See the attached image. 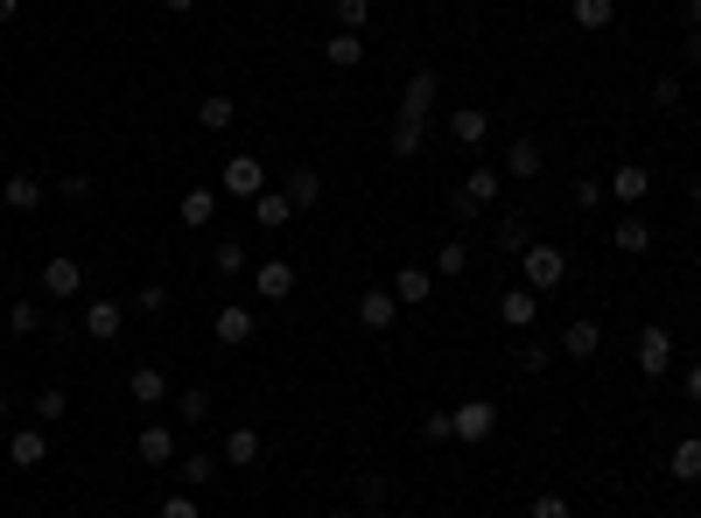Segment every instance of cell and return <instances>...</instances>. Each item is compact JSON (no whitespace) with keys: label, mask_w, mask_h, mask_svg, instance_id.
<instances>
[{"label":"cell","mask_w":701,"mask_h":518,"mask_svg":"<svg viewBox=\"0 0 701 518\" xmlns=\"http://www.w3.org/2000/svg\"><path fill=\"white\" fill-rule=\"evenodd\" d=\"M561 280H568V253H561V245H547V239H534L519 253V287L547 295V287H561Z\"/></svg>","instance_id":"cell-1"},{"label":"cell","mask_w":701,"mask_h":518,"mask_svg":"<svg viewBox=\"0 0 701 518\" xmlns=\"http://www.w3.org/2000/svg\"><path fill=\"white\" fill-rule=\"evenodd\" d=\"M260 189H267V168H260L253 155H232V162H224V176H218V197H239V203H253Z\"/></svg>","instance_id":"cell-2"},{"label":"cell","mask_w":701,"mask_h":518,"mask_svg":"<svg viewBox=\"0 0 701 518\" xmlns=\"http://www.w3.org/2000/svg\"><path fill=\"white\" fill-rule=\"evenodd\" d=\"M638 372H646V378L673 372V330H667V322H646V330H638Z\"/></svg>","instance_id":"cell-3"},{"label":"cell","mask_w":701,"mask_h":518,"mask_svg":"<svg viewBox=\"0 0 701 518\" xmlns=\"http://www.w3.org/2000/svg\"><path fill=\"white\" fill-rule=\"evenodd\" d=\"M407 309L401 301H393V287H365V295H358V330H372V337H386L393 322H401Z\"/></svg>","instance_id":"cell-4"},{"label":"cell","mask_w":701,"mask_h":518,"mask_svg":"<svg viewBox=\"0 0 701 518\" xmlns=\"http://www.w3.org/2000/svg\"><path fill=\"white\" fill-rule=\"evenodd\" d=\"M449 428H457V441H491L499 434V407L491 399H463V407H449Z\"/></svg>","instance_id":"cell-5"},{"label":"cell","mask_w":701,"mask_h":518,"mask_svg":"<svg viewBox=\"0 0 701 518\" xmlns=\"http://www.w3.org/2000/svg\"><path fill=\"white\" fill-rule=\"evenodd\" d=\"M596 351H603V322H596V316H568V322H561V357L590 364Z\"/></svg>","instance_id":"cell-6"},{"label":"cell","mask_w":701,"mask_h":518,"mask_svg":"<svg viewBox=\"0 0 701 518\" xmlns=\"http://www.w3.org/2000/svg\"><path fill=\"white\" fill-rule=\"evenodd\" d=\"M253 330H260V316L239 309V301H218V309H211V337L232 343V351H239V343H253Z\"/></svg>","instance_id":"cell-7"},{"label":"cell","mask_w":701,"mask_h":518,"mask_svg":"<svg viewBox=\"0 0 701 518\" xmlns=\"http://www.w3.org/2000/svg\"><path fill=\"white\" fill-rule=\"evenodd\" d=\"M499 322H505L513 337H526V330L540 322V295H534V287H505V295H499Z\"/></svg>","instance_id":"cell-8"},{"label":"cell","mask_w":701,"mask_h":518,"mask_svg":"<svg viewBox=\"0 0 701 518\" xmlns=\"http://www.w3.org/2000/svg\"><path fill=\"white\" fill-rule=\"evenodd\" d=\"M134 455H141L147 470L176 463V428H162V420H141V428H134Z\"/></svg>","instance_id":"cell-9"},{"label":"cell","mask_w":701,"mask_h":518,"mask_svg":"<svg viewBox=\"0 0 701 518\" xmlns=\"http://www.w3.org/2000/svg\"><path fill=\"white\" fill-rule=\"evenodd\" d=\"M43 295H56V301H78L85 295V266L78 260H43Z\"/></svg>","instance_id":"cell-10"},{"label":"cell","mask_w":701,"mask_h":518,"mask_svg":"<svg viewBox=\"0 0 701 518\" xmlns=\"http://www.w3.org/2000/svg\"><path fill=\"white\" fill-rule=\"evenodd\" d=\"M435 99H442V78H435V70H414L407 91H401V120H428Z\"/></svg>","instance_id":"cell-11"},{"label":"cell","mask_w":701,"mask_h":518,"mask_svg":"<svg viewBox=\"0 0 701 518\" xmlns=\"http://www.w3.org/2000/svg\"><path fill=\"white\" fill-rule=\"evenodd\" d=\"M499 168H470V176L457 183V210H491V203H499Z\"/></svg>","instance_id":"cell-12"},{"label":"cell","mask_w":701,"mask_h":518,"mask_svg":"<svg viewBox=\"0 0 701 518\" xmlns=\"http://www.w3.org/2000/svg\"><path fill=\"white\" fill-rule=\"evenodd\" d=\"M85 337H99V343H112V337H120L127 330V309H120V301H112V295H99V301H85Z\"/></svg>","instance_id":"cell-13"},{"label":"cell","mask_w":701,"mask_h":518,"mask_svg":"<svg viewBox=\"0 0 701 518\" xmlns=\"http://www.w3.org/2000/svg\"><path fill=\"white\" fill-rule=\"evenodd\" d=\"M127 399H134V407H162V399H168V372H162V364H134V372H127Z\"/></svg>","instance_id":"cell-14"},{"label":"cell","mask_w":701,"mask_h":518,"mask_svg":"<svg viewBox=\"0 0 701 518\" xmlns=\"http://www.w3.org/2000/svg\"><path fill=\"white\" fill-rule=\"evenodd\" d=\"M8 463H14V470H43V463H50V434H43V428H14V434H8Z\"/></svg>","instance_id":"cell-15"},{"label":"cell","mask_w":701,"mask_h":518,"mask_svg":"<svg viewBox=\"0 0 701 518\" xmlns=\"http://www.w3.org/2000/svg\"><path fill=\"white\" fill-rule=\"evenodd\" d=\"M253 287H260V301H288L295 295V260H260Z\"/></svg>","instance_id":"cell-16"},{"label":"cell","mask_w":701,"mask_h":518,"mask_svg":"<svg viewBox=\"0 0 701 518\" xmlns=\"http://www.w3.org/2000/svg\"><path fill=\"white\" fill-rule=\"evenodd\" d=\"M260 455H267V434L260 428H224V463L232 470H253Z\"/></svg>","instance_id":"cell-17"},{"label":"cell","mask_w":701,"mask_h":518,"mask_svg":"<svg viewBox=\"0 0 701 518\" xmlns=\"http://www.w3.org/2000/svg\"><path fill=\"white\" fill-rule=\"evenodd\" d=\"M428 295H435V266H401V274H393V301H401V309H421Z\"/></svg>","instance_id":"cell-18"},{"label":"cell","mask_w":701,"mask_h":518,"mask_svg":"<svg viewBox=\"0 0 701 518\" xmlns=\"http://www.w3.org/2000/svg\"><path fill=\"white\" fill-rule=\"evenodd\" d=\"M484 133H491L484 106H457V112H449V141H457V147H484Z\"/></svg>","instance_id":"cell-19"},{"label":"cell","mask_w":701,"mask_h":518,"mask_svg":"<svg viewBox=\"0 0 701 518\" xmlns=\"http://www.w3.org/2000/svg\"><path fill=\"white\" fill-rule=\"evenodd\" d=\"M611 197H617V203H646V197H653V168L624 162L617 176H611Z\"/></svg>","instance_id":"cell-20"},{"label":"cell","mask_w":701,"mask_h":518,"mask_svg":"<svg viewBox=\"0 0 701 518\" xmlns=\"http://www.w3.org/2000/svg\"><path fill=\"white\" fill-rule=\"evenodd\" d=\"M324 64H330V70H358V64H365V35L337 29L330 43H324Z\"/></svg>","instance_id":"cell-21"},{"label":"cell","mask_w":701,"mask_h":518,"mask_svg":"<svg viewBox=\"0 0 701 518\" xmlns=\"http://www.w3.org/2000/svg\"><path fill=\"white\" fill-rule=\"evenodd\" d=\"M540 162H547V147H540V141H513V147H505V176H513V183H534V176H540Z\"/></svg>","instance_id":"cell-22"},{"label":"cell","mask_w":701,"mask_h":518,"mask_svg":"<svg viewBox=\"0 0 701 518\" xmlns=\"http://www.w3.org/2000/svg\"><path fill=\"white\" fill-rule=\"evenodd\" d=\"M0 203H8V210H43V183H35L29 168H14V176L0 183Z\"/></svg>","instance_id":"cell-23"},{"label":"cell","mask_w":701,"mask_h":518,"mask_svg":"<svg viewBox=\"0 0 701 518\" xmlns=\"http://www.w3.org/2000/svg\"><path fill=\"white\" fill-rule=\"evenodd\" d=\"M667 470H673V484H701V434H680L673 441Z\"/></svg>","instance_id":"cell-24"},{"label":"cell","mask_w":701,"mask_h":518,"mask_svg":"<svg viewBox=\"0 0 701 518\" xmlns=\"http://www.w3.org/2000/svg\"><path fill=\"white\" fill-rule=\"evenodd\" d=\"M491 239H499V253H526V245H534V218H526V210H505Z\"/></svg>","instance_id":"cell-25"},{"label":"cell","mask_w":701,"mask_h":518,"mask_svg":"<svg viewBox=\"0 0 701 518\" xmlns=\"http://www.w3.org/2000/svg\"><path fill=\"white\" fill-rule=\"evenodd\" d=\"M197 120L211 126V133H224V126L239 120V99H232V91H204V99H197Z\"/></svg>","instance_id":"cell-26"},{"label":"cell","mask_w":701,"mask_h":518,"mask_svg":"<svg viewBox=\"0 0 701 518\" xmlns=\"http://www.w3.org/2000/svg\"><path fill=\"white\" fill-rule=\"evenodd\" d=\"M253 218H260V224H267V232H281V224H288V218H295V203H288V189H260V197H253Z\"/></svg>","instance_id":"cell-27"},{"label":"cell","mask_w":701,"mask_h":518,"mask_svg":"<svg viewBox=\"0 0 701 518\" xmlns=\"http://www.w3.org/2000/svg\"><path fill=\"white\" fill-rule=\"evenodd\" d=\"M393 155H401V162L428 155V120H393Z\"/></svg>","instance_id":"cell-28"},{"label":"cell","mask_w":701,"mask_h":518,"mask_svg":"<svg viewBox=\"0 0 701 518\" xmlns=\"http://www.w3.org/2000/svg\"><path fill=\"white\" fill-rule=\"evenodd\" d=\"M611 245H617V253H653V224L646 218H617V232H611Z\"/></svg>","instance_id":"cell-29"},{"label":"cell","mask_w":701,"mask_h":518,"mask_svg":"<svg viewBox=\"0 0 701 518\" xmlns=\"http://www.w3.org/2000/svg\"><path fill=\"white\" fill-rule=\"evenodd\" d=\"M211 218H218V189H183V224L189 232H204Z\"/></svg>","instance_id":"cell-30"},{"label":"cell","mask_w":701,"mask_h":518,"mask_svg":"<svg viewBox=\"0 0 701 518\" xmlns=\"http://www.w3.org/2000/svg\"><path fill=\"white\" fill-rule=\"evenodd\" d=\"M568 14H576V29H611L617 22V0H568Z\"/></svg>","instance_id":"cell-31"},{"label":"cell","mask_w":701,"mask_h":518,"mask_svg":"<svg viewBox=\"0 0 701 518\" xmlns=\"http://www.w3.org/2000/svg\"><path fill=\"white\" fill-rule=\"evenodd\" d=\"M288 203H295V210H309V203H324V176H316V168H309V162H302V168H295V176H288Z\"/></svg>","instance_id":"cell-32"},{"label":"cell","mask_w":701,"mask_h":518,"mask_svg":"<svg viewBox=\"0 0 701 518\" xmlns=\"http://www.w3.org/2000/svg\"><path fill=\"white\" fill-rule=\"evenodd\" d=\"M386 497H393V476H379V470L358 476V505L365 511H386Z\"/></svg>","instance_id":"cell-33"},{"label":"cell","mask_w":701,"mask_h":518,"mask_svg":"<svg viewBox=\"0 0 701 518\" xmlns=\"http://www.w3.org/2000/svg\"><path fill=\"white\" fill-rule=\"evenodd\" d=\"M211 274H218V280H239V274H245V253H239V239L211 245Z\"/></svg>","instance_id":"cell-34"},{"label":"cell","mask_w":701,"mask_h":518,"mask_svg":"<svg viewBox=\"0 0 701 518\" xmlns=\"http://www.w3.org/2000/svg\"><path fill=\"white\" fill-rule=\"evenodd\" d=\"M463 266H470V253H463V239H449L442 253H435V280H463Z\"/></svg>","instance_id":"cell-35"},{"label":"cell","mask_w":701,"mask_h":518,"mask_svg":"<svg viewBox=\"0 0 701 518\" xmlns=\"http://www.w3.org/2000/svg\"><path fill=\"white\" fill-rule=\"evenodd\" d=\"M176 407H183V420H211V386H183Z\"/></svg>","instance_id":"cell-36"},{"label":"cell","mask_w":701,"mask_h":518,"mask_svg":"<svg viewBox=\"0 0 701 518\" xmlns=\"http://www.w3.org/2000/svg\"><path fill=\"white\" fill-rule=\"evenodd\" d=\"M70 414V393L64 386H43V393H35V420H64Z\"/></svg>","instance_id":"cell-37"},{"label":"cell","mask_w":701,"mask_h":518,"mask_svg":"<svg viewBox=\"0 0 701 518\" xmlns=\"http://www.w3.org/2000/svg\"><path fill=\"white\" fill-rule=\"evenodd\" d=\"M365 22H372V0H337V29L365 35Z\"/></svg>","instance_id":"cell-38"},{"label":"cell","mask_w":701,"mask_h":518,"mask_svg":"<svg viewBox=\"0 0 701 518\" xmlns=\"http://www.w3.org/2000/svg\"><path fill=\"white\" fill-rule=\"evenodd\" d=\"M8 330H14V337H35V330H43V309H35V301H14V309H8Z\"/></svg>","instance_id":"cell-39"},{"label":"cell","mask_w":701,"mask_h":518,"mask_svg":"<svg viewBox=\"0 0 701 518\" xmlns=\"http://www.w3.org/2000/svg\"><path fill=\"white\" fill-rule=\"evenodd\" d=\"M526 518H576V505H568V497H555V491H547V497H534V505H526Z\"/></svg>","instance_id":"cell-40"},{"label":"cell","mask_w":701,"mask_h":518,"mask_svg":"<svg viewBox=\"0 0 701 518\" xmlns=\"http://www.w3.org/2000/svg\"><path fill=\"white\" fill-rule=\"evenodd\" d=\"M134 309H141V316H162V309H168V287H162V280H147L141 295H134Z\"/></svg>","instance_id":"cell-41"},{"label":"cell","mask_w":701,"mask_h":518,"mask_svg":"<svg viewBox=\"0 0 701 518\" xmlns=\"http://www.w3.org/2000/svg\"><path fill=\"white\" fill-rule=\"evenodd\" d=\"M211 476H218L211 455H183V484H211Z\"/></svg>","instance_id":"cell-42"},{"label":"cell","mask_w":701,"mask_h":518,"mask_svg":"<svg viewBox=\"0 0 701 518\" xmlns=\"http://www.w3.org/2000/svg\"><path fill=\"white\" fill-rule=\"evenodd\" d=\"M162 518H204V511H197V497H189V491H176V497H162Z\"/></svg>","instance_id":"cell-43"},{"label":"cell","mask_w":701,"mask_h":518,"mask_svg":"<svg viewBox=\"0 0 701 518\" xmlns=\"http://www.w3.org/2000/svg\"><path fill=\"white\" fill-rule=\"evenodd\" d=\"M421 441H457V428H449V414H421Z\"/></svg>","instance_id":"cell-44"},{"label":"cell","mask_w":701,"mask_h":518,"mask_svg":"<svg viewBox=\"0 0 701 518\" xmlns=\"http://www.w3.org/2000/svg\"><path fill=\"white\" fill-rule=\"evenodd\" d=\"M653 106L673 112V106H680V78H659V85H653Z\"/></svg>","instance_id":"cell-45"},{"label":"cell","mask_w":701,"mask_h":518,"mask_svg":"<svg viewBox=\"0 0 701 518\" xmlns=\"http://www.w3.org/2000/svg\"><path fill=\"white\" fill-rule=\"evenodd\" d=\"M519 372H547V343H519Z\"/></svg>","instance_id":"cell-46"},{"label":"cell","mask_w":701,"mask_h":518,"mask_svg":"<svg viewBox=\"0 0 701 518\" xmlns=\"http://www.w3.org/2000/svg\"><path fill=\"white\" fill-rule=\"evenodd\" d=\"M91 197V176H85V168H78V176H64V203H85Z\"/></svg>","instance_id":"cell-47"},{"label":"cell","mask_w":701,"mask_h":518,"mask_svg":"<svg viewBox=\"0 0 701 518\" xmlns=\"http://www.w3.org/2000/svg\"><path fill=\"white\" fill-rule=\"evenodd\" d=\"M688 399H694V407H701V357L688 364Z\"/></svg>","instance_id":"cell-48"},{"label":"cell","mask_w":701,"mask_h":518,"mask_svg":"<svg viewBox=\"0 0 701 518\" xmlns=\"http://www.w3.org/2000/svg\"><path fill=\"white\" fill-rule=\"evenodd\" d=\"M680 49H688V64L701 70V35H680Z\"/></svg>","instance_id":"cell-49"},{"label":"cell","mask_w":701,"mask_h":518,"mask_svg":"<svg viewBox=\"0 0 701 518\" xmlns=\"http://www.w3.org/2000/svg\"><path fill=\"white\" fill-rule=\"evenodd\" d=\"M680 22H688V29L701 35V0H688V8H680Z\"/></svg>","instance_id":"cell-50"},{"label":"cell","mask_w":701,"mask_h":518,"mask_svg":"<svg viewBox=\"0 0 701 518\" xmlns=\"http://www.w3.org/2000/svg\"><path fill=\"white\" fill-rule=\"evenodd\" d=\"M14 14H22V0H0V22H14Z\"/></svg>","instance_id":"cell-51"},{"label":"cell","mask_w":701,"mask_h":518,"mask_svg":"<svg viewBox=\"0 0 701 518\" xmlns=\"http://www.w3.org/2000/svg\"><path fill=\"white\" fill-rule=\"evenodd\" d=\"M162 8H168V14H189V8H197V0H162Z\"/></svg>","instance_id":"cell-52"},{"label":"cell","mask_w":701,"mask_h":518,"mask_svg":"<svg viewBox=\"0 0 701 518\" xmlns=\"http://www.w3.org/2000/svg\"><path fill=\"white\" fill-rule=\"evenodd\" d=\"M688 197H694V210H701V176H694V189H688Z\"/></svg>","instance_id":"cell-53"},{"label":"cell","mask_w":701,"mask_h":518,"mask_svg":"<svg viewBox=\"0 0 701 518\" xmlns=\"http://www.w3.org/2000/svg\"><path fill=\"white\" fill-rule=\"evenodd\" d=\"M330 518H358V511H330Z\"/></svg>","instance_id":"cell-54"},{"label":"cell","mask_w":701,"mask_h":518,"mask_svg":"<svg viewBox=\"0 0 701 518\" xmlns=\"http://www.w3.org/2000/svg\"><path fill=\"white\" fill-rule=\"evenodd\" d=\"M0 414H8V399H0Z\"/></svg>","instance_id":"cell-55"},{"label":"cell","mask_w":701,"mask_h":518,"mask_svg":"<svg viewBox=\"0 0 701 518\" xmlns=\"http://www.w3.org/2000/svg\"><path fill=\"white\" fill-rule=\"evenodd\" d=\"M0 266H8V253H0Z\"/></svg>","instance_id":"cell-56"}]
</instances>
